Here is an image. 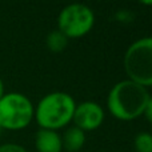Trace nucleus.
Instances as JSON below:
<instances>
[{"mask_svg":"<svg viewBox=\"0 0 152 152\" xmlns=\"http://www.w3.org/2000/svg\"><path fill=\"white\" fill-rule=\"evenodd\" d=\"M144 115L147 118V120L152 124V97L150 96L148 99V103H147V107H145V111H144Z\"/></svg>","mask_w":152,"mask_h":152,"instance_id":"13","label":"nucleus"},{"mask_svg":"<svg viewBox=\"0 0 152 152\" xmlns=\"http://www.w3.org/2000/svg\"><path fill=\"white\" fill-rule=\"evenodd\" d=\"M137 1L144 4V5H152V0H137Z\"/></svg>","mask_w":152,"mask_h":152,"instance_id":"15","label":"nucleus"},{"mask_svg":"<svg viewBox=\"0 0 152 152\" xmlns=\"http://www.w3.org/2000/svg\"><path fill=\"white\" fill-rule=\"evenodd\" d=\"M4 83H3V80L0 79V99H1L3 96H4Z\"/></svg>","mask_w":152,"mask_h":152,"instance_id":"14","label":"nucleus"},{"mask_svg":"<svg viewBox=\"0 0 152 152\" xmlns=\"http://www.w3.org/2000/svg\"><path fill=\"white\" fill-rule=\"evenodd\" d=\"M76 103L66 92H52L39 102L34 118L43 129L58 131L72 121Z\"/></svg>","mask_w":152,"mask_h":152,"instance_id":"2","label":"nucleus"},{"mask_svg":"<svg viewBox=\"0 0 152 152\" xmlns=\"http://www.w3.org/2000/svg\"><path fill=\"white\" fill-rule=\"evenodd\" d=\"M148 99L150 95L145 87L127 79L112 87L107 97V107L118 120L131 121L144 113Z\"/></svg>","mask_w":152,"mask_h":152,"instance_id":"1","label":"nucleus"},{"mask_svg":"<svg viewBox=\"0 0 152 152\" xmlns=\"http://www.w3.org/2000/svg\"><path fill=\"white\" fill-rule=\"evenodd\" d=\"M72 121L81 131H95L104 121V111L95 102H83L76 105Z\"/></svg>","mask_w":152,"mask_h":152,"instance_id":"6","label":"nucleus"},{"mask_svg":"<svg viewBox=\"0 0 152 152\" xmlns=\"http://www.w3.org/2000/svg\"><path fill=\"white\" fill-rule=\"evenodd\" d=\"M128 79L143 87L152 86V37H142L128 47L124 55Z\"/></svg>","mask_w":152,"mask_h":152,"instance_id":"3","label":"nucleus"},{"mask_svg":"<svg viewBox=\"0 0 152 152\" xmlns=\"http://www.w3.org/2000/svg\"><path fill=\"white\" fill-rule=\"evenodd\" d=\"M34 115V104L26 95L10 92L0 99V129H24L31 124Z\"/></svg>","mask_w":152,"mask_h":152,"instance_id":"4","label":"nucleus"},{"mask_svg":"<svg viewBox=\"0 0 152 152\" xmlns=\"http://www.w3.org/2000/svg\"><path fill=\"white\" fill-rule=\"evenodd\" d=\"M59 31L68 39L81 37L92 29L95 24V15L86 4L74 3L61 10L58 18Z\"/></svg>","mask_w":152,"mask_h":152,"instance_id":"5","label":"nucleus"},{"mask_svg":"<svg viewBox=\"0 0 152 152\" xmlns=\"http://www.w3.org/2000/svg\"><path fill=\"white\" fill-rule=\"evenodd\" d=\"M63 150L67 152H79L86 144V132L77 127H69L61 136Z\"/></svg>","mask_w":152,"mask_h":152,"instance_id":"8","label":"nucleus"},{"mask_svg":"<svg viewBox=\"0 0 152 152\" xmlns=\"http://www.w3.org/2000/svg\"><path fill=\"white\" fill-rule=\"evenodd\" d=\"M35 148L37 152H61V135L58 131L40 128L35 135Z\"/></svg>","mask_w":152,"mask_h":152,"instance_id":"7","label":"nucleus"},{"mask_svg":"<svg viewBox=\"0 0 152 152\" xmlns=\"http://www.w3.org/2000/svg\"><path fill=\"white\" fill-rule=\"evenodd\" d=\"M0 152H28L23 145L16 143H4L0 145Z\"/></svg>","mask_w":152,"mask_h":152,"instance_id":"11","label":"nucleus"},{"mask_svg":"<svg viewBox=\"0 0 152 152\" xmlns=\"http://www.w3.org/2000/svg\"><path fill=\"white\" fill-rule=\"evenodd\" d=\"M115 19L118 21H120V23H131V21L134 20V13L127 11V10L119 11V12H116Z\"/></svg>","mask_w":152,"mask_h":152,"instance_id":"12","label":"nucleus"},{"mask_svg":"<svg viewBox=\"0 0 152 152\" xmlns=\"http://www.w3.org/2000/svg\"><path fill=\"white\" fill-rule=\"evenodd\" d=\"M67 45H68V37L59 29L52 31L47 36V47L51 52L53 53L63 52Z\"/></svg>","mask_w":152,"mask_h":152,"instance_id":"9","label":"nucleus"},{"mask_svg":"<svg viewBox=\"0 0 152 152\" xmlns=\"http://www.w3.org/2000/svg\"><path fill=\"white\" fill-rule=\"evenodd\" d=\"M134 145L136 152H152V134L140 132L134 140Z\"/></svg>","mask_w":152,"mask_h":152,"instance_id":"10","label":"nucleus"}]
</instances>
